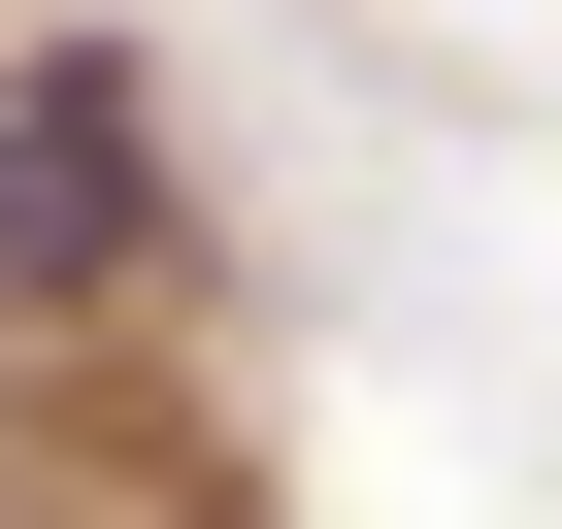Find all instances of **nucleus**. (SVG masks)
Returning <instances> with one entry per match:
<instances>
[{"mask_svg":"<svg viewBox=\"0 0 562 529\" xmlns=\"http://www.w3.org/2000/svg\"><path fill=\"white\" fill-rule=\"evenodd\" d=\"M0 264H133V100H100V67L0 100Z\"/></svg>","mask_w":562,"mask_h":529,"instance_id":"nucleus-1","label":"nucleus"}]
</instances>
